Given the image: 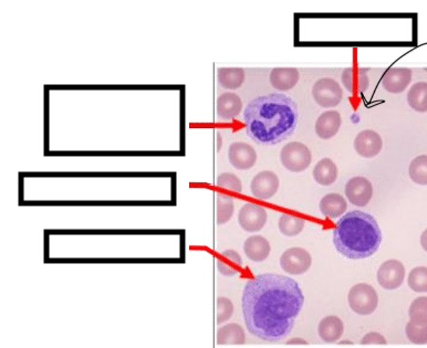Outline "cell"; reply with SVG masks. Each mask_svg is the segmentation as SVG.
<instances>
[{"mask_svg": "<svg viewBox=\"0 0 427 348\" xmlns=\"http://www.w3.org/2000/svg\"><path fill=\"white\" fill-rule=\"evenodd\" d=\"M305 303L301 287L291 278L259 274L247 282L241 306L249 333L275 343L291 333Z\"/></svg>", "mask_w": 427, "mask_h": 348, "instance_id": "1", "label": "cell"}, {"mask_svg": "<svg viewBox=\"0 0 427 348\" xmlns=\"http://www.w3.org/2000/svg\"><path fill=\"white\" fill-rule=\"evenodd\" d=\"M246 133L260 145H277L296 131L297 103L284 94L263 95L248 103L243 112Z\"/></svg>", "mask_w": 427, "mask_h": 348, "instance_id": "2", "label": "cell"}, {"mask_svg": "<svg viewBox=\"0 0 427 348\" xmlns=\"http://www.w3.org/2000/svg\"><path fill=\"white\" fill-rule=\"evenodd\" d=\"M333 244L341 256L351 260L370 258L381 246L382 231L373 216L354 210L337 223Z\"/></svg>", "mask_w": 427, "mask_h": 348, "instance_id": "3", "label": "cell"}, {"mask_svg": "<svg viewBox=\"0 0 427 348\" xmlns=\"http://www.w3.org/2000/svg\"><path fill=\"white\" fill-rule=\"evenodd\" d=\"M348 301L353 312L359 315H370L379 305V295L371 285L359 283L350 290Z\"/></svg>", "mask_w": 427, "mask_h": 348, "instance_id": "4", "label": "cell"}, {"mask_svg": "<svg viewBox=\"0 0 427 348\" xmlns=\"http://www.w3.org/2000/svg\"><path fill=\"white\" fill-rule=\"evenodd\" d=\"M280 161L282 166L290 172H303L311 164V151L305 144L291 142L282 147Z\"/></svg>", "mask_w": 427, "mask_h": 348, "instance_id": "5", "label": "cell"}, {"mask_svg": "<svg viewBox=\"0 0 427 348\" xmlns=\"http://www.w3.org/2000/svg\"><path fill=\"white\" fill-rule=\"evenodd\" d=\"M312 97L315 103L325 108L338 106L343 99V90L339 82L331 77L318 80L312 87Z\"/></svg>", "mask_w": 427, "mask_h": 348, "instance_id": "6", "label": "cell"}, {"mask_svg": "<svg viewBox=\"0 0 427 348\" xmlns=\"http://www.w3.org/2000/svg\"><path fill=\"white\" fill-rule=\"evenodd\" d=\"M311 264L312 258L309 251L298 247L288 249L280 256L282 269L291 275H301L306 273Z\"/></svg>", "mask_w": 427, "mask_h": 348, "instance_id": "7", "label": "cell"}, {"mask_svg": "<svg viewBox=\"0 0 427 348\" xmlns=\"http://www.w3.org/2000/svg\"><path fill=\"white\" fill-rule=\"evenodd\" d=\"M267 218L266 208L256 204H245L238 213V223L247 232L260 231L266 225Z\"/></svg>", "mask_w": 427, "mask_h": 348, "instance_id": "8", "label": "cell"}, {"mask_svg": "<svg viewBox=\"0 0 427 348\" xmlns=\"http://www.w3.org/2000/svg\"><path fill=\"white\" fill-rule=\"evenodd\" d=\"M376 278L383 289L389 291L399 289L405 279L404 266L399 260H387L380 266Z\"/></svg>", "mask_w": 427, "mask_h": 348, "instance_id": "9", "label": "cell"}, {"mask_svg": "<svg viewBox=\"0 0 427 348\" xmlns=\"http://www.w3.org/2000/svg\"><path fill=\"white\" fill-rule=\"evenodd\" d=\"M346 196L356 207H366L373 197V186L366 177H353L347 182Z\"/></svg>", "mask_w": 427, "mask_h": 348, "instance_id": "10", "label": "cell"}, {"mask_svg": "<svg viewBox=\"0 0 427 348\" xmlns=\"http://www.w3.org/2000/svg\"><path fill=\"white\" fill-rule=\"evenodd\" d=\"M279 185L278 176L274 172L264 170L258 173L251 180V194L257 199L268 200L276 195Z\"/></svg>", "mask_w": 427, "mask_h": 348, "instance_id": "11", "label": "cell"}, {"mask_svg": "<svg viewBox=\"0 0 427 348\" xmlns=\"http://www.w3.org/2000/svg\"><path fill=\"white\" fill-rule=\"evenodd\" d=\"M228 159L236 169L246 170L253 168L256 164L257 153L249 144L235 142L228 149Z\"/></svg>", "mask_w": 427, "mask_h": 348, "instance_id": "12", "label": "cell"}, {"mask_svg": "<svg viewBox=\"0 0 427 348\" xmlns=\"http://www.w3.org/2000/svg\"><path fill=\"white\" fill-rule=\"evenodd\" d=\"M343 87L352 95H361L370 87L368 69L364 68H347L341 75Z\"/></svg>", "mask_w": 427, "mask_h": 348, "instance_id": "13", "label": "cell"}, {"mask_svg": "<svg viewBox=\"0 0 427 348\" xmlns=\"http://www.w3.org/2000/svg\"><path fill=\"white\" fill-rule=\"evenodd\" d=\"M383 147L381 136L372 130L360 132L354 139V149L364 159L378 156Z\"/></svg>", "mask_w": 427, "mask_h": 348, "instance_id": "14", "label": "cell"}, {"mask_svg": "<svg viewBox=\"0 0 427 348\" xmlns=\"http://www.w3.org/2000/svg\"><path fill=\"white\" fill-rule=\"evenodd\" d=\"M413 72L407 68H392L382 79L384 90L393 94L404 92L412 81Z\"/></svg>", "mask_w": 427, "mask_h": 348, "instance_id": "15", "label": "cell"}, {"mask_svg": "<svg viewBox=\"0 0 427 348\" xmlns=\"http://www.w3.org/2000/svg\"><path fill=\"white\" fill-rule=\"evenodd\" d=\"M342 120L338 111H327L318 118L315 122V133L320 139H330L338 134Z\"/></svg>", "mask_w": 427, "mask_h": 348, "instance_id": "16", "label": "cell"}, {"mask_svg": "<svg viewBox=\"0 0 427 348\" xmlns=\"http://www.w3.org/2000/svg\"><path fill=\"white\" fill-rule=\"evenodd\" d=\"M217 116L220 120H231L237 118L243 110V101L236 93L226 92L217 99Z\"/></svg>", "mask_w": 427, "mask_h": 348, "instance_id": "17", "label": "cell"}, {"mask_svg": "<svg viewBox=\"0 0 427 348\" xmlns=\"http://www.w3.org/2000/svg\"><path fill=\"white\" fill-rule=\"evenodd\" d=\"M300 73L294 68H276L272 70L269 80L278 91H289L299 82Z\"/></svg>", "mask_w": 427, "mask_h": 348, "instance_id": "18", "label": "cell"}, {"mask_svg": "<svg viewBox=\"0 0 427 348\" xmlns=\"http://www.w3.org/2000/svg\"><path fill=\"white\" fill-rule=\"evenodd\" d=\"M344 332V324L338 316L330 315L323 318L318 326V334L325 343H335Z\"/></svg>", "mask_w": 427, "mask_h": 348, "instance_id": "19", "label": "cell"}, {"mask_svg": "<svg viewBox=\"0 0 427 348\" xmlns=\"http://www.w3.org/2000/svg\"><path fill=\"white\" fill-rule=\"evenodd\" d=\"M243 251L247 258L253 262H263L268 258L272 251V247L265 237H249L243 244Z\"/></svg>", "mask_w": 427, "mask_h": 348, "instance_id": "20", "label": "cell"}, {"mask_svg": "<svg viewBox=\"0 0 427 348\" xmlns=\"http://www.w3.org/2000/svg\"><path fill=\"white\" fill-rule=\"evenodd\" d=\"M243 262L241 254L235 250H226L217 258V269L222 275L234 277L243 270Z\"/></svg>", "mask_w": 427, "mask_h": 348, "instance_id": "21", "label": "cell"}, {"mask_svg": "<svg viewBox=\"0 0 427 348\" xmlns=\"http://www.w3.org/2000/svg\"><path fill=\"white\" fill-rule=\"evenodd\" d=\"M347 209L348 202L340 194H327L320 201V211L330 219H337L344 215Z\"/></svg>", "mask_w": 427, "mask_h": 348, "instance_id": "22", "label": "cell"}, {"mask_svg": "<svg viewBox=\"0 0 427 348\" xmlns=\"http://www.w3.org/2000/svg\"><path fill=\"white\" fill-rule=\"evenodd\" d=\"M312 175L315 182L321 186H331L338 178V167L332 159H323L318 161Z\"/></svg>", "mask_w": 427, "mask_h": 348, "instance_id": "23", "label": "cell"}, {"mask_svg": "<svg viewBox=\"0 0 427 348\" xmlns=\"http://www.w3.org/2000/svg\"><path fill=\"white\" fill-rule=\"evenodd\" d=\"M246 342L243 328L238 324H228L217 330V344L220 346L243 345Z\"/></svg>", "mask_w": 427, "mask_h": 348, "instance_id": "24", "label": "cell"}, {"mask_svg": "<svg viewBox=\"0 0 427 348\" xmlns=\"http://www.w3.org/2000/svg\"><path fill=\"white\" fill-rule=\"evenodd\" d=\"M245 71L241 68H220L217 71L218 83L227 90L239 89L245 82Z\"/></svg>", "mask_w": 427, "mask_h": 348, "instance_id": "25", "label": "cell"}, {"mask_svg": "<svg viewBox=\"0 0 427 348\" xmlns=\"http://www.w3.org/2000/svg\"><path fill=\"white\" fill-rule=\"evenodd\" d=\"M407 103L416 112H427V82H417L411 87L407 93Z\"/></svg>", "mask_w": 427, "mask_h": 348, "instance_id": "26", "label": "cell"}, {"mask_svg": "<svg viewBox=\"0 0 427 348\" xmlns=\"http://www.w3.org/2000/svg\"><path fill=\"white\" fill-rule=\"evenodd\" d=\"M305 225L306 221L297 216L282 213L279 218V230L286 237L298 236L305 229Z\"/></svg>", "mask_w": 427, "mask_h": 348, "instance_id": "27", "label": "cell"}, {"mask_svg": "<svg viewBox=\"0 0 427 348\" xmlns=\"http://www.w3.org/2000/svg\"><path fill=\"white\" fill-rule=\"evenodd\" d=\"M409 175L415 184L427 186V155H420L411 161Z\"/></svg>", "mask_w": 427, "mask_h": 348, "instance_id": "28", "label": "cell"}, {"mask_svg": "<svg viewBox=\"0 0 427 348\" xmlns=\"http://www.w3.org/2000/svg\"><path fill=\"white\" fill-rule=\"evenodd\" d=\"M234 199L231 196L218 194L217 195V223L225 225L231 220L234 215Z\"/></svg>", "mask_w": 427, "mask_h": 348, "instance_id": "29", "label": "cell"}, {"mask_svg": "<svg viewBox=\"0 0 427 348\" xmlns=\"http://www.w3.org/2000/svg\"><path fill=\"white\" fill-rule=\"evenodd\" d=\"M407 283L416 293H427V266H416L409 272Z\"/></svg>", "mask_w": 427, "mask_h": 348, "instance_id": "30", "label": "cell"}, {"mask_svg": "<svg viewBox=\"0 0 427 348\" xmlns=\"http://www.w3.org/2000/svg\"><path fill=\"white\" fill-rule=\"evenodd\" d=\"M405 332H407V338L413 344H416V345L427 344V323H415L409 321Z\"/></svg>", "mask_w": 427, "mask_h": 348, "instance_id": "31", "label": "cell"}, {"mask_svg": "<svg viewBox=\"0 0 427 348\" xmlns=\"http://www.w3.org/2000/svg\"><path fill=\"white\" fill-rule=\"evenodd\" d=\"M409 321L427 323V297H417L409 309Z\"/></svg>", "mask_w": 427, "mask_h": 348, "instance_id": "32", "label": "cell"}, {"mask_svg": "<svg viewBox=\"0 0 427 348\" xmlns=\"http://www.w3.org/2000/svg\"><path fill=\"white\" fill-rule=\"evenodd\" d=\"M217 186L219 188H223V189L238 192V194L243 192L241 180L236 175L231 174V173H223V174H220L217 178Z\"/></svg>", "mask_w": 427, "mask_h": 348, "instance_id": "33", "label": "cell"}, {"mask_svg": "<svg viewBox=\"0 0 427 348\" xmlns=\"http://www.w3.org/2000/svg\"><path fill=\"white\" fill-rule=\"evenodd\" d=\"M234 313V304L227 297H218L217 299V324H223L231 320Z\"/></svg>", "mask_w": 427, "mask_h": 348, "instance_id": "34", "label": "cell"}, {"mask_svg": "<svg viewBox=\"0 0 427 348\" xmlns=\"http://www.w3.org/2000/svg\"><path fill=\"white\" fill-rule=\"evenodd\" d=\"M362 345H385L387 344V340L384 337L382 334L375 333H368L361 341Z\"/></svg>", "mask_w": 427, "mask_h": 348, "instance_id": "35", "label": "cell"}, {"mask_svg": "<svg viewBox=\"0 0 427 348\" xmlns=\"http://www.w3.org/2000/svg\"><path fill=\"white\" fill-rule=\"evenodd\" d=\"M287 345H307V342L305 340H300V338H294V340L287 342Z\"/></svg>", "mask_w": 427, "mask_h": 348, "instance_id": "36", "label": "cell"}, {"mask_svg": "<svg viewBox=\"0 0 427 348\" xmlns=\"http://www.w3.org/2000/svg\"><path fill=\"white\" fill-rule=\"evenodd\" d=\"M421 246L427 252V229L422 233V236H421Z\"/></svg>", "mask_w": 427, "mask_h": 348, "instance_id": "37", "label": "cell"}, {"mask_svg": "<svg viewBox=\"0 0 427 348\" xmlns=\"http://www.w3.org/2000/svg\"><path fill=\"white\" fill-rule=\"evenodd\" d=\"M220 144H222V137H220L219 134H218V151L220 149Z\"/></svg>", "mask_w": 427, "mask_h": 348, "instance_id": "38", "label": "cell"}]
</instances>
